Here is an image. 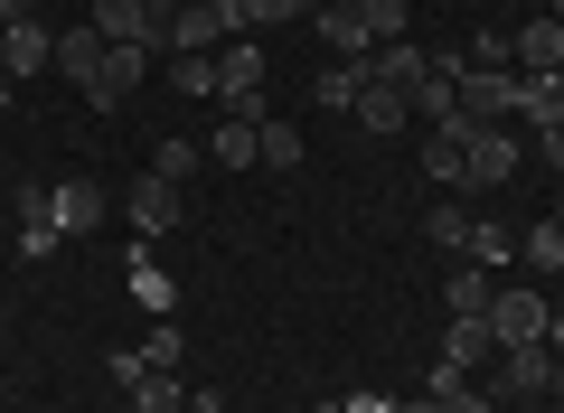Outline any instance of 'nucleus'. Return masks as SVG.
<instances>
[{
    "label": "nucleus",
    "instance_id": "1",
    "mask_svg": "<svg viewBox=\"0 0 564 413\" xmlns=\"http://www.w3.org/2000/svg\"><path fill=\"white\" fill-rule=\"evenodd\" d=\"M104 188L95 178H57V188H20V254H57V236H95Z\"/></svg>",
    "mask_w": 564,
    "mask_h": 413
},
{
    "label": "nucleus",
    "instance_id": "2",
    "mask_svg": "<svg viewBox=\"0 0 564 413\" xmlns=\"http://www.w3.org/2000/svg\"><path fill=\"white\" fill-rule=\"evenodd\" d=\"M452 85H462V113H470V122H508L527 76H518V57H508V39H480L462 66H452Z\"/></svg>",
    "mask_w": 564,
    "mask_h": 413
},
{
    "label": "nucleus",
    "instance_id": "3",
    "mask_svg": "<svg viewBox=\"0 0 564 413\" xmlns=\"http://www.w3.org/2000/svg\"><path fill=\"white\" fill-rule=\"evenodd\" d=\"M263 76H273V66H263L254 39H226V47H217V104H226L236 122H263Z\"/></svg>",
    "mask_w": 564,
    "mask_h": 413
},
{
    "label": "nucleus",
    "instance_id": "4",
    "mask_svg": "<svg viewBox=\"0 0 564 413\" xmlns=\"http://www.w3.org/2000/svg\"><path fill=\"white\" fill-rule=\"evenodd\" d=\"M95 29L113 47H151V57H170V10H161V0H95Z\"/></svg>",
    "mask_w": 564,
    "mask_h": 413
},
{
    "label": "nucleus",
    "instance_id": "5",
    "mask_svg": "<svg viewBox=\"0 0 564 413\" xmlns=\"http://www.w3.org/2000/svg\"><path fill=\"white\" fill-rule=\"evenodd\" d=\"M470 132H480L470 113L433 122V141H423V178H433V188H470Z\"/></svg>",
    "mask_w": 564,
    "mask_h": 413
},
{
    "label": "nucleus",
    "instance_id": "6",
    "mask_svg": "<svg viewBox=\"0 0 564 413\" xmlns=\"http://www.w3.org/2000/svg\"><path fill=\"white\" fill-rule=\"evenodd\" d=\"M480 357H499L489 319H452V329H443V357H433V385H423V394H443V385H470V367H480Z\"/></svg>",
    "mask_w": 564,
    "mask_h": 413
},
{
    "label": "nucleus",
    "instance_id": "7",
    "mask_svg": "<svg viewBox=\"0 0 564 413\" xmlns=\"http://www.w3.org/2000/svg\"><path fill=\"white\" fill-rule=\"evenodd\" d=\"M489 338H499V348H527V338H545V292H527V282H499V301H489Z\"/></svg>",
    "mask_w": 564,
    "mask_h": 413
},
{
    "label": "nucleus",
    "instance_id": "8",
    "mask_svg": "<svg viewBox=\"0 0 564 413\" xmlns=\"http://www.w3.org/2000/svg\"><path fill=\"white\" fill-rule=\"evenodd\" d=\"M141 66H151V47H104V66L85 76V104H95V113L132 104V95H141Z\"/></svg>",
    "mask_w": 564,
    "mask_h": 413
},
{
    "label": "nucleus",
    "instance_id": "9",
    "mask_svg": "<svg viewBox=\"0 0 564 413\" xmlns=\"http://www.w3.org/2000/svg\"><path fill=\"white\" fill-rule=\"evenodd\" d=\"M518 132H508V122H480V132H470V188H508V178H518Z\"/></svg>",
    "mask_w": 564,
    "mask_h": 413
},
{
    "label": "nucleus",
    "instance_id": "10",
    "mask_svg": "<svg viewBox=\"0 0 564 413\" xmlns=\"http://www.w3.org/2000/svg\"><path fill=\"white\" fill-rule=\"evenodd\" d=\"M367 85H377V57H329L321 76H311V104H321V113H358Z\"/></svg>",
    "mask_w": 564,
    "mask_h": 413
},
{
    "label": "nucleus",
    "instance_id": "11",
    "mask_svg": "<svg viewBox=\"0 0 564 413\" xmlns=\"http://www.w3.org/2000/svg\"><path fill=\"white\" fill-rule=\"evenodd\" d=\"M499 404H527V394H545L555 385V348H545V338H527V348H499Z\"/></svg>",
    "mask_w": 564,
    "mask_h": 413
},
{
    "label": "nucleus",
    "instance_id": "12",
    "mask_svg": "<svg viewBox=\"0 0 564 413\" xmlns=\"http://www.w3.org/2000/svg\"><path fill=\"white\" fill-rule=\"evenodd\" d=\"M508 57H518V76H564V20H527Z\"/></svg>",
    "mask_w": 564,
    "mask_h": 413
},
{
    "label": "nucleus",
    "instance_id": "13",
    "mask_svg": "<svg viewBox=\"0 0 564 413\" xmlns=\"http://www.w3.org/2000/svg\"><path fill=\"white\" fill-rule=\"evenodd\" d=\"M132 226H141V236H170V226H180V178L141 170L132 178Z\"/></svg>",
    "mask_w": 564,
    "mask_h": 413
},
{
    "label": "nucleus",
    "instance_id": "14",
    "mask_svg": "<svg viewBox=\"0 0 564 413\" xmlns=\"http://www.w3.org/2000/svg\"><path fill=\"white\" fill-rule=\"evenodd\" d=\"M39 66H57V39H47L39 20H20V29H0V76L20 85V76H39Z\"/></svg>",
    "mask_w": 564,
    "mask_h": 413
},
{
    "label": "nucleus",
    "instance_id": "15",
    "mask_svg": "<svg viewBox=\"0 0 564 413\" xmlns=\"http://www.w3.org/2000/svg\"><path fill=\"white\" fill-rule=\"evenodd\" d=\"M207 170H263V122H236V113H226L217 132H207Z\"/></svg>",
    "mask_w": 564,
    "mask_h": 413
},
{
    "label": "nucleus",
    "instance_id": "16",
    "mask_svg": "<svg viewBox=\"0 0 564 413\" xmlns=\"http://www.w3.org/2000/svg\"><path fill=\"white\" fill-rule=\"evenodd\" d=\"M489 301H499V273L462 254V273L443 282V311H452V319H489Z\"/></svg>",
    "mask_w": 564,
    "mask_h": 413
},
{
    "label": "nucleus",
    "instance_id": "17",
    "mask_svg": "<svg viewBox=\"0 0 564 413\" xmlns=\"http://www.w3.org/2000/svg\"><path fill=\"white\" fill-rule=\"evenodd\" d=\"M311 20H321V47H329V57H377V47H367V20H358V0H321Z\"/></svg>",
    "mask_w": 564,
    "mask_h": 413
},
{
    "label": "nucleus",
    "instance_id": "18",
    "mask_svg": "<svg viewBox=\"0 0 564 413\" xmlns=\"http://www.w3.org/2000/svg\"><path fill=\"white\" fill-rule=\"evenodd\" d=\"M104 47H113V39H104L95 20H85V29H57V76L76 85V95H85V76H95V66H104Z\"/></svg>",
    "mask_w": 564,
    "mask_h": 413
},
{
    "label": "nucleus",
    "instance_id": "19",
    "mask_svg": "<svg viewBox=\"0 0 564 413\" xmlns=\"http://www.w3.org/2000/svg\"><path fill=\"white\" fill-rule=\"evenodd\" d=\"M122 282H132V301H141V311H161V319L180 311V282H170L151 254H141V244H132V263H122Z\"/></svg>",
    "mask_w": 564,
    "mask_h": 413
},
{
    "label": "nucleus",
    "instance_id": "20",
    "mask_svg": "<svg viewBox=\"0 0 564 413\" xmlns=\"http://www.w3.org/2000/svg\"><path fill=\"white\" fill-rule=\"evenodd\" d=\"M518 122H527V132H555V122H564V76H527L518 85Z\"/></svg>",
    "mask_w": 564,
    "mask_h": 413
},
{
    "label": "nucleus",
    "instance_id": "21",
    "mask_svg": "<svg viewBox=\"0 0 564 413\" xmlns=\"http://www.w3.org/2000/svg\"><path fill=\"white\" fill-rule=\"evenodd\" d=\"M404 122H414V104H404L395 85H367V95H358V132H367V141H377V132H404Z\"/></svg>",
    "mask_w": 564,
    "mask_h": 413
},
{
    "label": "nucleus",
    "instance_id": "22",
    "mask_svg": "<svg viewBox=\"0 0 564 413\" xmlns=\"http://www.w3.org/2000/svg\"><path fill=\"white\" fill-rule=\"evenodd\" d=\"M423 76H433V57H423L414 39H395V47H377V85H395V95H414Z\"/></svg>",
    "mask_w": 564,
    "mask_h": 413
},
{
    "label": "nucleus",
    "instance_id": "23",
    "mask_svg": "<svg viewBox=\"0 0 564 413\" xmlns=\"http://www.w3.org/2000/svg\"><path fill=\"white\" fill-rule=\"evenodd\" d=\"M132 413H188V385L170 367H141L132 376Z\"/></svg>",
    "mask_w": 564,
    "mask_h": 413
},
{
    "label": "nucleus",
    "instance_id": "24",
    "mask_svg": "<svg viewBox=\"0 0 564 413\" xmlns=\"http://www.w3.org/2000/svg\"><path fill=\"white\" fill-rule=\"evenodd\" d=\"M358 20H367V47H395L414 29V0H358Z\"/></svg>",
    "mask_w": 564,
    "mask_h": 413
},
{
    "label": "nucleus",
    "instance_id": "25",
    "mask_svg": "<svg viewBox=\"0 0 564 413\" xmlns=\"http://www.w3.org/2000/svg\"><path fill=\"white\" fill-rule=\"evenodd\" d=\"M433 244H443V254H470V236H480V217H470V207H433Z\"/></svg>",
    "mask_w": 564,
    "mask_h": 413
},
{
    "label": "nucleus",
    "instance_id": "26",
    "mask_svg": "<svg viewBox=\"0 0 564 413\" xmlns=\"http://www.w3.org/2000/svg\"><path fill=\"white\" fill-rule=\"evenodd\" d=\"M518 254H527V273H564V226H555V217H545V226H527V244H518Z\"/></svg>",
    "mask_w": 564,
    "mask_h": 413
},
{
    "label": "nucleus",
    "instance_id": "27",
    "mask_svg": "<svg viewBox=\"0 0 564 413\" xmlns=\"http://www.w3.org/2000/svg\"><path fill=\"white\" fill-rule=\"evenodd\" d=\"M263 170H302V132L263 113Z\"/></svg>",
    "mask_w": 564,
    "mask_h": 413
},
{
    "label": "nucleus",
    "instance_id": "28",
    "mask_svg": "<svg viewBox=\"0 0 564 413\" xmlns=\"http://www.w3.org/2000/svg\"><path fill=\"white\" fill-rule=\"evenodd\" d=\"M170 85H180V95H207V104H217V57H170Z\"/></svg>",
    "mask_w": 564,
    "mask_h": 413
},
{
    "label": "nucleus",
    "instance_id": "29",
    "mask_svg": "<svg viewBox=\"0 0 564 413\" xmlns=\"http://www.w3.org/2000/svg\"><path fill=\"white\" fill-rule=\"evenodd\" d=\"M321 0H245V29H282V20H311Z\"/></svg>",
    "mask_w": 564,
    "mask_h": 413
},
{
    "label": "nucleus",
    "instance_id": "30",
    "mask_svg": "<svg viewBox=\"0 0 564 413\" xmlns=\"http://www.w3.org/2000/svg\"><path fill=\"white\" fill-rule=\"evenodd\" d=\"M180 319H161V329H151V338H141V367H170V376H180Z\"/></svg>",
    "mask_w": 564,
    "mask_h": 413
},
{
    "label": "nucleus",
    "instance_id": "31",
    "mask_svg": "<svg viewBox=\"0 0 564 413\" xmlns=\"http://www.w3.org/2000/svg\"><path fill=\"white\" fill-rule=\"evenodd\" d=\"M198 141H161V151H151V170H161V178H198Z\"/></svg>",
    "mask_w": 564,
    "mask_h": 413
},
{
    "label": "nucleus",
    "instance_id": "32",
    "mask_svg": "<svg viewBox=\"0 0 564 413\" xmlns=\"http://www.w3.org/2000/svg\"><path fill=\"white\" fill-rule=\"evenodd\" d=\"M433 404H443V413H508L499 394H480V385H443V394H433Z\"/></svg>",
    "mask_w": 564,
    "mask_h": 413
},
{
    "label": "nucleus",
    "instance_id": "33",
    "mask_svg": "<svg viewBox=\"0 0 564 413\" xmlns=\"http://www.w3.org/2000/svg\"><path fill=\"white\" fill-rule=\"evenodd\" d=\"M470 263H489V273H499V263H508V226H489V217H480V236H470Z\"/></svg>",
    "mask_w": 564,
    "mask_h": 413
},
{
    "label": "nucleus",
    "instance_id": "34",
    "mask_svg": "<svg viewBox=\"0 0 564 413\" xmlns=\"http://www.w3.org/2000/svg\"><path fill=\"white\" fill-rule=\"evenodd\" d=\"M536 151H545V160H555V170H564V122H555V132H536Z\"/></svg>",
    "mask_w": 564,
    "mask_h": 413
},
{
    "label": "nucleus",
    "instance_id": "35",
    "mask_svg": "<svg viewBox=\"0 0 564 413\" xmlns=\"http://www.w3.org/2000/svg\"><path fill=\"white\" fill-rule=\"evenodd\" d=\"M20 20H39V10L29 0H0V29H20Z\"/></svg>",
    "mask_w": 564,
    "mask_h": 413
},
{
    "label": "nucleus",
    "instance_id": "36",
    "mask_svg": "<svg viewBox=\"0 0 564 413\" xmlns=\"http://www.w3.org/2000/svg\"><path fill=\"white\" fill-rule=\"evenodd\" d=\"M545 348H555V357H564V311H545Z\"/></svg>",
    "mask_w": 564,
    "mask_h": 413
},
{
    "label": "nucleus",
    "instance_id": "37",
    "mask_svg": "<svg viewBox=\"0 0 564 413\" xmlns=\"http://www.w3.org/2000/svg\"><path fill=\"white\" fill-rule=\"evenodd\" d=\"M395 413H443V404H433V394H414V404H395Z\"/></svg>",
    "mask_w": 564,
    "mask_h": 413
},
{
    "label": "nucleus",
    "instance_id": "38",
    "mask_svg": "<svg viewBox=\"0 0 564 413\" xmlns=\"http://www.w3.org/2000/svg\"><path fill=\"white\" fill-rule=\"evenodd\" d=\"M545 394H555V404H564V357H555V385H545Z\"/></svg>",
    "mask_w": 564,
    "mask_h": 413
},
{
    "label": "nucleus",
    "instance_id": "39",
    "mask_svg": "<svg viewBox=\"0 0 564 413\" xmlns=\"http://www.w3.org/2000/svg\"><path fill=\"white\" fill-rule=\"evenodd\" d=\"M161 10H188V0H161Z\"/></svg>",
    "mask_w": 564,
    "mask_h": 413
},
{
    "label": "nucleus",
    "instance_id": "40",
    "mask_svg": "<svg viewBox=\"0 0 564 413\" xmlns=\"http://www.w3.org/2000/svg\"><path fill=\"white\" fill-rule=\"evenodd\" d=\"M0 104H10V76H0Z\"/></svg>",
    "mask_w": 564,
    "mask_h": 413
},
{
    "label": "nucleus",
    "instance_id": "41",
    "mask_svg": "<svg viewBox=\"0 0 564 413\" xmlns=\"http://www.w3.org/2000/svg\"><path fill=\"white\" fill-rule=\"evenodd\" d=\"M555 226H564V197H555Z\"/></svg>",
    "mask_w": 564,
    "mask_h": 413
}]
</instances>
